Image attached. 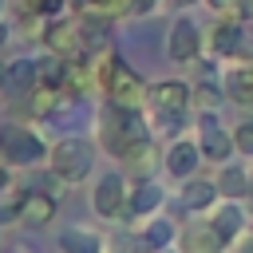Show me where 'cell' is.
<instances>
[{
	"label": "cell",
	"instance_id": "obj_1",
	"mask_svg": "<svg viewBox=\"0 0 253 253\" xmlns=\"http://www.w3.org/2000/svg\"><path fill=\"white\" fill-rule=\"evenodd\" d=\"M43 47L51 55L67 59V63H79V59L91 55L95 43H91V32L83 28L79 16H55V20L43 24Z\"/></svg>",
	"mask_w": 253,
	"mask_h": 253
},
{
	"label": "cell",
	"instance_id": "obj_2",
	"mask_svg": "<svg viewBox=\"0 0 253 253\" xmlns=\"http://www.w3.org/2000/svg\"><path fill=\"white\" fill-rule=\"evenodd\" d=\"M47 166H51V174H55L59 182L75 186V182H83V178L91 174V166H95V150H91L87 138L67 134V138H59V142H51V150H47Z\"/></svg>",
	"mask_w": 253,
	"mask_h": 253
},
{
	"label": "cell",
	"instance_id": "obj_3",
	"mask_svg": "<svg viewBox=\"0 0 253 253\" xmlns=\"http://www.w3.org/2000/svg\"><path fill=\"white\" fill-rule=\"evenodd\" d=\"M99 87H103L107 103H115V107H123V111H142V107L150 103V87H146L142 75H138L130 63H123V59L111 63V71L103 75Z\"/></svg>",
	"mask_w": 253,
	"mask_h": 253
},
{
	"label": "cell",
	"instance_id": "obj_4",
	"mask_svg": "<svg viewBox=\"0 0 253 253\" xmlns=\"http://www.w3.org/2000/svg\"><path fill=\"white\" fill-rule=\"evenodd\" d=\"M146 130L138 126V111H123V107H115V103H103V111H99V146L107 150V154H115V158H123V150L134 142V138H142Z\"/></svg>",
	"mask_w": 253,
	"mask_h": 253
},
{
	"label": "cell",
	"instance_id": "obj_5",
	"mask_svg": "<svg viewBox=\"0 0 253 253\" xmlns=\"http://www.w3.org/2000/svg\"><path fill=\"white\" fill-rule=\"evenodd\" d=\"M47 142L40 138V130L32 126H4L0 130V162L4 166H36V162H47Z\"/></svg>",
	"mask_w": 253,
	"mask_h": 253
},
{
	"label": "cell",
	"instance_id": "obj_6",
	"mask_svg": "<svg viewBox=\"0 0 253 253\" xmlns=\"http://www.w3.org/2000/svg\"><path fill=\"white\" fill-rule=\"evenodd\" d=\"M146 107L154 111L158 123H174L178 126V119L194 107V87L190 83H178V79H162V83L150 87V103Z\"/></svg>",
	"mask_w": 253,
	"mask_h": 253
},
{
	"label": "cell",
	"instance_id": "obj_7",
	"mask_svg": "<svg viewBox=\"0 0 253 253\" xmlns=\"http://www.w3.org/2000/svg\"><path fill=\"white\" fill-rule=\"evenodd\" d=\"M126 202H130V186H126V178H123L119 170H107V174L95 182V190H91V210H95L103 221L126 217Z\"/></svg>",
	"mask_w": 253,
	"mask_h": 253
},
{
	"label": "cell",
	"instance_id": "obj_8",
	"mask_svg": "<svg viewBox=\"0 0 253 253\" xmlns=\"http://www.w3.org/2000/svg\"><path fill=\"white\" fill-rule=\"evenodd\" d=\"M198 146H202V158L206 162H229V154H233V130H225L217 123V111H202Z\"/></svg>",
	"mask_w": 253,
	"mask_h": 253
},
{
	"label": "cell",
	"instance_id": "obj_9",
	"mask_svg": "<svg viewBox=\"0 0 253 253\" xmlns=\"http://www.w3.org/2000/svg\"><path fill=\"white\" fill-rule=\"evenodd\" d=\"M166 55L174 63H198V55H202V32H198V24L190 16H178L170 24V32H166Z\"/></svg>",
	"mask_w": 253,
	"mask_h": 253
},
{
	"label": "cell",
	"instance_id": "obj_10",
	"mask_svg": "<svg viewBox=\"0 0 253 253\" xmlns=\"http://www.w3.org/2000/svg\"><path fill=\"white\" fill-rule=\"evenodd\" d=\"M162 166H166V174L178 178V182L194 178L198 166H202V146H198V138H174V142L166 146V154H162Z\"/></svg>",
	"mask_w": 253,
	"mask_h": 253
},
{
	"label": "cell",
	"instance_id": "obj_11",
	"mask_svg": "<svg viewBox=\"0 0 253 253\" xmlns=\"http://www.w3.org/2000/svg\"><path fill=\"white\" fill-rule=\"evenodd\" d=\"M55 210H59V202H55L51 194L28 190V194L16 202V221H20V225H47V221H55Z\"/></svg>",
	"mask_w": 253,
	"mask_h": 253
},
{
	"label": "cell",
	"instance_id": "obj_12",
	"mask_svg": "<svg viewBox=\"0 0 253 253\" xmlns=\"http://www.w3.org/2000/svg\"><path fill=\"white\" fill-rule=\"evenodd\" d=\"M217 198H221L217 182H213V178H198V174L186 178V182H182V194H178L182 210H190V213H206V210H213Z\"/></svg>",
	"mask_w": 253,
	"mask_h": 253
},
{
	"label": "cell",
	"instance_id": "obj_13",
	"mask_svg": "<svg viewBox=\"0 0 253 253\" xmlns=\"http://www.w3.org/2000/svg\"><path fill=\"white\" fill-rule=\"evenodd\" d=\"M245 24L237 20V16H225L213 32H210V47H213V55H225V59H233L237 51H241V43H245Z\"/></svg>",
	"mask_w": 253,
	"mask_h": 253
},
{
	"label": "cell",
	"instance_id": "obj_14",
	"mask_svg": "<svg viewBox=\"0 0 253 253\" xmlns=\"http://www.w3.org/2000/svg\"><path fill=\"white\" fill-rule=\"evenodd\" d=\"M162 202H166L162 186H154V182L146 178V182H138V186L130 190V202H126V217H134V221H146V217H154V213L162 210Z\"/></svg>",
	"mask_w": 253,
	"mask_h": 253
},
{
	"label": "cell",
	"instance_id": "obj_15",
	"mask_svg": "<svg viewBox=\"0 0 253 253\" xmlns=\"http://www.w3.org/2000/svg\"><path fill=\"white\" fill-rule=\"evenodd\" d=\"M178 249H182V253H221L225 241H221V233L213 229V221H198V225L182 229Z\"/></svg>",
	"mask_w": 253,
	"mask_h": 253
},
{
	"label": "cell",
	"instance_id": "obj_16",
	"mask_svg": "<svg viewBox=\"0 0 253 253\" xmlns=\"http://www.w3.org/2000/svg\"><path fill=\"white\" fill-rule=\"evenodd\" d=\"M123 162H126V170H130L138 182H146V178H150V170L158 166V146L150 142V134L134 138V142L123 150Z\"/></svg>",
	"mask_w": 253,
	"mask_h": 253
},
{
	"label": "cell",
	"instance_id": "obj_17",
	"mask_svg": "<svg viewBox=\"0 0 253 253\" xmlns=\"http://www.w3.org/2000/svg\"><path fill=\"white\" fill-rule=\"evenodd\" d=\"M221 91L229 103H241V107H253V63H233L221 79Z\"/></svg>",
	"mask_w": 253,
	"mask_h": 253
},
{
	"label": "cell",
	"instance_id": "obj_18",
	"mask_svg": "<svg viewBox=\"0 0 253 253\" xmlns=\"http://www.w3.org/2000/svg\"><path fill=\"white\" fill-rule=\"evenodd\" d=\"M59 253H103V237L95 229L71 225V229L59 233Z\"/></svg>",
	"mask_w": 253,
	"mask_h": 253
},
{
	"label": "cell",
	"instance_id": "obj_19",
	"mask_svg": "<svg viewBox=\"0 0 253 253\" xmlns=\"http://www.w3.org/2000/svg\"><path fill=\"white\" fill-rule=\"evenodd\" d=\"M245 210L237 206V202H225V206H217V213H213V229L221 233V241L229 245V241H237V233L245 229Z\"/></svg>",
	"mask_w": 253,
	"mask_h": 253
},
{
	"label": "cell",
	"instance_id": "obj_20",
	"mask_svg": "<svg viewBox=\"0 0 253 253\" xmlns=\"http://www.w3.org/2000/svg\"><path fill=\"white\" fill-rule=\"evenodd\" d=\"M213 182H217L221 198H229V202H237V198H249V170H241V166H229V162H221V174H217Z\"/></svg>",
	"mask_w": 253,
	"mask_h": 253
},
{
	"label": "cell",
	"instance_id": "obj_21",
	"mask_svg": "<svg viewBox=\"0 0 253 253\" xmlns=\"http://www.w3.org/2000/svg\"><path fill=\"white\" fill-rule=\"evenodd\" d=\"M170 241H174V221H166V217H146L142 221V245L150 253H162Z\"/></svg>",
	"mask_w": 253,
	"mask_h": 253
},
{
	"label": "cell",
	"instance_id": "obj_22",
	"mask_svg": "<svg viewBox=\"0 0 253 253\" xmlns=\"http://www.w3.org/2000/svg\"><path fill=\"white\" fill-rule=\"evenodd\" d=\"M221 87L217 83H210V79H202V83H194V107L198 111H217L221 107Z\"/></svg>",
	"mask_w": 253,
	"mask_h": 253
},
{
	"label": "cell",
	"instance_id": "obj_23",
	"mask_svg": "<svg viewBox=\"0 0 253 253\" xmlns=\"http://www.w3.org/2000/svg\"><path fill=\"white\" fill-rule=\"evenodd\" d=\"M134 4L138 0H87V8L99 16H126V12H134Z\"/></svg>",
	"mask_w": 253,
	"mask_h": 253
},
{
	"label": "cell",
	"instance_id": "obj_24",
	"mask_svg": "<svg viewBox=\"0 0 253 253\" xmlns=\"http://www.w3.org/2000/svg\"><path fill=\"white\" fill-rule=\"evenodd\" d=\"M233 150L245 154V158H253V119H245V123L233 126Z\"/></svg>",
	"mask_w": 253,
	"mask_h": 253
},
{
	"label": "cell",
	"instance_id": "obj_25",
	"mask_svg": "<svg viewBox=\"0 0 253 253\" xmlns=\"http://www.w3.org/2000/svg\"><path fill=\"white\" fill-rule=\"evenodd\" d=\"M8 8L28 24V20H40L43 16V0H8Z\"/></svg>",
	"mask_w": 253,
	"mask_h": 253
},
{
	"label": "cell",
	"instance_id": "obj_26",
	"mask_svg": "<svg viewBox=\"0 0 253 253\" xmlns=\"http://www.w3.org/2000/svg\"><path fill=\"white\" fill-rule=\"evenodd\" d=\"M237 16L241 20H253V0H237Z\"/></svg>",
	"mask_w": 253,
	"mask_h": 253
},
{
	"label": "cell",
	"instance_id": "obj_27",
	"mask_svg": "<svg viewBox=\"0 0 253 253\" xmlns=\"http://www.w3.org/2000/svg\"><path fill=\"white\" fill-rule=\"evenodd\" d=\"M8 83H12V63L0 59V87H8Z\"/></svg>",
	"mask_w": 253,
	"mask_h": 253
},
{
	"label": "cell",
	"instance_id": "obj_28",
	"mask_svg": "<svg viewBox=\"0 0 253 253\" xmlns=\"http://www.w3.org/2000/svg\"><path fill=\"white\" fill-rule=\"evenodd\" d=\"M8 186H12V174H8V166H4V162H0V194H4V190H8Z\"/></svg>",
	"mask_w": 253,
	"mask_h": 253
},
{
	"label": "cell",
	"instance_id": "obj_29",
	"mask_svg": "<svg viewBox=\"0 0 253 253\" xmlns=\"http://www.w3.org/2000/svg\"><path fill=\"white\" fill-rule=\"evenodd\" d=\"M4 43H8V28L0 24V47H4Z\"/></svg>",
	"mask_w": 253,
	"mask_h": 253
},
{
	"label": "cell",
	"instance_id": "obj_30",
	"mask_svg": "<svg viewBox=\"0 0 253 253\" xmlns=\"http://www.w3.org/2000/svg\"><path fill=\"white\" fill-rule=\"evenodd\" d=\"M170 4H178V8H190V4H194V0H170Z\"/></svg>",
	"mask_w": 253,
	"mask_h": 253
},
{
	"label": "cell",
	"instance_id": "obj_31",
	"mask_svg": "<svg viewBox=\"0 0 253 253\" xmlns=\"http://www.w3.org/2000/svg\"><path fill=\"white\" fill-rule=\"evenodd\" d=\"M249 202H253V170H249Z\"/></svg>",
	"mask_w": 253,
	"mask_h": 253
},
{
	"label": "cell",
	"instance_id": "obj_32",
	"mask_svg": "<svg viewBox=\"0 0 253 253\" xmlns=\"http://www.w3.org/2000/svg\"><path fill=\"white\" fill-rule=\"evenodd\" d=\"M4 8H8V0H0V12H4Z\"/></svg>",
	"mask_w": 253,
	"mask_h": 253
},
{
	"label": "cell",
	"instance_id": "obj_33",
	"mask_svg": "<svg viewBox=\"0 0 253 253\" xmlns=\"http://www.w3.org/2000/svg\"><path fill=\"white\" fill-rule=\"evenodd\" d=\"M16 253H32V249H16Z\"/></svg>",
	"mask_w": 253,
	"mask_h": 253
}]
</instances>
